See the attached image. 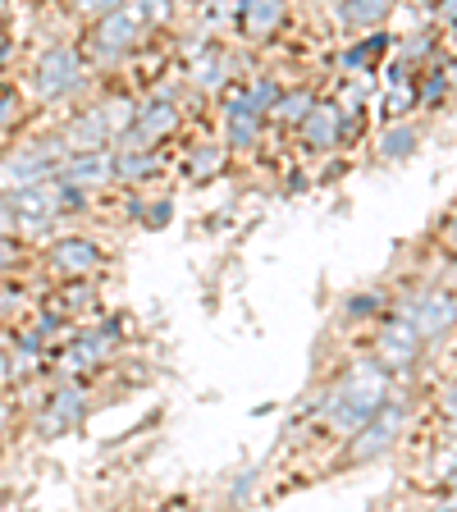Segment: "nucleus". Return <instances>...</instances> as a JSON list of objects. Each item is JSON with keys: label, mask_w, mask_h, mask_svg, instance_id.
<instances>
[{"label": "nucleus", "mask_w": 457, "mask_h": 512, "mask_svg": "<svg viewBox=\"0 0 457 512\" xmlns=\"http://www.w3.org/2000/svg\"><path fill=\"white\" fill-rule=\"evenodd\" d=\"M87 78H92V64L74 42H55L32 60V92L42 106H64V101L83 96Z\"/></svg>", "instance_id": "f257e3e1"}, {"label": "nucleus", "mask_w": 457, "mask_h": 512, "mask_svg": "<svg viewBox=\"0 0 457 512\" xmlns=\"http://www.w3.org/2000/svg\"><path fill=\"white\" fill-rule=\"evenodd\" d=\"M142 37H147V28L138 23V14L128 10V0L119 5V10L101 14V19L87 23V64L92 69H115V64H124L128 55L142 46Z\"/></svg>", "instance_id": "f03ea898"}, {"label": "nucleus", "mask_w": 457, "mask_h": 512, "mask_svg": "<svg viewBox=\"0 0 457 512\" xmlns=\"http://www.w3.org/2000/svg\"><path fill=\"white\" fill-rule=\"evenodd\" d=\"M403 421H407V403L398 394H389L384 407L362 430H352V435L343 439V462H348V467H366V462H380L384 453H394L398 435H403Z\"/></svg>", "instance_id": "7ed1b4c3"}, {"label": "nucleus", "mask_w": 457, "mask_h": 512, "mask_svg": "<svg viewBox=\"0 0 457 512\" xmlns=\"http://www.w3.org/2000/svg\"><path fill=\"white\" fill-rule=\"evenodd\" d=\"M394 311L412 320L421 343H439L457 330V293L453 288H439V284L412 288V293H403V298L394 302Z\"/></svg>", "instance_id": "20e7f679"}, {"label": "nucleus", "mask_w": 457, "mask_h": 512, "mask_svg": "<svg viewBox=\"0 0 457 512\" xmlns=\"http://www.w3.org/2000/svg\"><path fill=\"white\" fill-rule=\"evenodd\" d=\"M60 156H64L60 133L37 138V142H23V147H14L10 156H5V165H0V183H5V192L23 188V183H46L55 174V165H60Z\"/></svg>", "instance_id": "39448f33"}, {"label": "nucleus", "mask_w": 457, "mask_h": 512, "mask_svg": "<svg viewBox=\"0 0 457 512\" xmlns=\"http://www.w3.org/2000/svg\"><path fill=\"white\" fill-rule=\"evenodd\" d=\"M46 270L60 279H92L106 270V247L87 234H60L46 247Z\"/></svg>", "instance_id": "423d86ee"}, {"label": "nucleus", "mask_w": 457, "mask_h": 512, "mask_svg": "<svg viewBox=\"0 0 457 512\" xmlns=\"http://www.w3.org/2000/svg\"><path fill=\"white\" fill-rule=\"evenodd\" d=\"M87 394L78 384H55L51 394H46L42 412H37V435L42 439H55V435H69L87 421Z\"/></svg>", "instance_id": "0eeeda50"}, {"label": "nucleus", "mask_w": 457, "mask_h": 512, "mask_svg": "<svg viewBox=\"0 0 457 512\" xmlns=\"http://www.w3.org/2000/svg\"><path fill=\"white\" fill-rule=\"evenodd\" d=\"M10 206L19 215V234L23 238H46L55 229V192L51 179L46 183H23V188H10Z\"/></svg>", "instance_id": "6e6552de"}, {"label": "nucleus", "mask_w": 457, "mask_h": 512, "mask_svg": "<svg viewBox=\"0 0 457 512\" xmlns=\"http://www.w3.org/2000/svg\"><path fill=\"white\" fill-rule=\"evenodd\" d=\"M421 348H426V343H421L412 320L389 311V320H384L380 334H375V357H380L389 371H407V366L421 362Z\"/></svg>", "instance_id": "1a4fd4ad"}, {"label": "nucleus", "mask_w": 457, "mask_h": 512, "mask_svg": "<svg viewBox=\"0 0 457 512\" xmlns=\"http://www.w3.org/2000/svg\"><path fill=\"white\" fill-rule=\"evenodd\" d=\"M51 179L74 183V188H87V192L110 188V183H115V170H110V147H101V151H64Z\"/></svg>", "instance_id": "9d476101"}, {"label": "nucleus", "mask_w": 457, "mask_h": 512, "mask_svg": "<svg viewBox=\"0 0 457 512\" xmlns=\"http://www.w3.org/2000/svg\"><path fill=\"white\" fill-rule=\"evenodd\" d=\"M234 51H224V46H206V51H197L188 60V87H197V92H224V87L234 83Z\"/></svg>", "instance_id": "9b49d317"}, {"label": "nucleus", "mask_w": 457, "mask_h": 512, "mask_svg": "<svg viewBox=\"0 0 457 512\" xmlns=\"http://www.w3.org/2000/svg\"><path fill=\"white\" fill-rule=\"evenodd\" d=\"M298 133H302V147L307 151L343 147V110H339V101H316L311 115L298 124Z\"/></svg>", "instance_id": "f8f14e48"}, {"label": "nucleus", "mask_w": 457, "mask_h": 512, "mask_svg": "<svg viewBox=\"0 0 457 512\" xmlns=\"http://www.w3.org/2000/svg\"><path fill=\"white\" fill-rule=\"evenodd\" d=\"M394 51V32H384V28H366L362 37H352L348 46H343L339 55V74H371L375 64L384 60V55Z\"/></svg>", "instance_id": "ddd939ff"}, {"label": "nucleus", "mask_w": 457, "mask_h": 512, "mask_svg": "<svg viewBox=\"0 0 457 512\" xmlns=\"http://www.w3.org/2000/svg\"><path fill=\"white\" fill-rule=\"evenodd\" d=\"M288 19V0H247V10L238 14V37L243 42H270Z\"/></svg>", "instance_id": "4468645a"}, {"label": "nucleus", "mask_w": 457, "mask_h": 512, "mask_svg": "<svg viewBox=\"0 0 457 512\" xmlns=\"http://www.w3.org/2000/svg\"><path fill=\"white\" fill-rule=\"evenodd\" d=\"M110 170H115L119 188H142L147 179H156V174L165 170V156H160V147H147V151L110 147Z\"/></svg>", "instance_id": "2eb2a0df"}, {"label": "nucleus", "mask_w": 457, "mask_h": 512, "mask_svg": "<svg viewBox=\"0 0 457 512\" xmlns=\"http://www.w3.org/2000/svg\"><path fill=\"white\" fill-rule=\"evenodd\" d=\"M60 142H64V151H101V147H110V128H106V119H101V106L78 110V115L60 128Z\"/></svg>", "instance_id": "dca6fc26"}, {"label": "nucleus", "mask_w": 457, "mask_h": 512, "mask_svg": "<svg viewBox=\"0 0 457 512\" xmlns=\"http://www.w3.org/2000/svg\"><path fill=\"white\" fill-rule=\"evenodd\" d=\"M394 10L398 0H339L334 5V23L343 32H366V28H384Z\"/></svg>", "instance_id": "f3484780"}, {"label": "nucleus", "mask_w": 457, "mask_h": 512, "mask_svg": "<svg viewBox=\"0 0 457 512\" xmlns=\"http://www.w3.org/2000/svg\"><path fill=\"white\" fill-rule=\"evenodd\" d=\"M416 147H421V128L398 119V124H389L380 133V142H375V156H380L384 165H403V160L416 156Z\"/></svg>", "instance_id": "a211bd4d"}, {"label": "nucleus", "mask_w": 457, "mask_h": 512, "mask_svg": "<svg viewBox=\"0 0 457 512\" xmlns=\"http://www.w3.org/2000/svg\"><path fill=\"white\" fill-rule=\"evenodd\" d=\"M266 115H224V147L229 151H256L266 142Z\"/></svg>", "instance_id": "6ab92c4d"}, {"label": "nucleus", "mask_w": 457, "mask_h": 512, "mask_svg": "<svg viewBox=\"0 0 457 512\" xmlns=\"http://www.w3.org/2000/svg\"><path fill=\"white\" fill-rule=\"evenodd\" d=\"M224 160H229V147H220V142H192L183 174H188L192 183H206L224 170Z\"/></svg>", "instance_id": "aec40b11"}, {"label": "nucleus", "mask_w": 457, "mask_h": 512, "mask_svg": "<svg viewBox=\"0 0 457 512\" xmlns=\"http://www.w3.org/2000/svg\"><path fill=\"white\" fill-rule=\"evenodd\" d=\"M320 96L311 92V87H284L279 92V101H275V110H270V119L275 124H284V128H298L302 119L311 115V106H316Z\"/></svg>", "instance_id": "412c9836"}, {"label": "nucleus", "mask_w": 457, "mask_h": 512, "mask_svg": "<svg viewBox=\"0 0 457 512\" xmlns=\"http://www.w3.org/2000/svg\"><path fill=\"white\" fill-rule=\"evenodd\" d=\"M51 192H55V215H60V220H78V215L92 211V202H96V192L60 183V179H51Z\"/></svg>", "instance_id": "4be33fe9"}, {"label": "nucleus", "mask_w": 457, "mask_h": 512, "mask_svg": "<svg viewBox=\"0 0 457 512\" xmlns=\"http://www.w3.org/2000/svg\"><path fill=\"white\" fill-rule=\"evenodd\" d=\"M128 10L138 14V23L147 32H160L174 23V10H179V0H128Z\"/></svg>", "instance_id": "5701e85b"}, {"label": "nucleus", "mask_w": 457, "mask_h": 512, "mask_svg": "<svg viewBox=\"0 0 457 512\" xmlns=\"http://www.w3.org/2000/svg\"><path fill=\"white\" fill-rule=\"evenodd\" d=\"M133 115H138V101L124 92L101 101V119H106V128H110V142H115V133H124V128L133 124Z\"/></svg>", "instance_id": "b1692460"}, {"label": "nucleus", "mask_w": 457, "mask_h": 512, "mask_svg": "<svg viewBox=\"0 0 457 512\" xmlns=\"http://www.w3.org/2000/svg\"><path fill=\"white\" fill-rule=\"evenodd\" d=\"M384 311V288H371V293H357V298H348L343 302V316L357 325V320H371V316H380Z\"/></svg>", "instance_id": "393cba45"}, {"label": "nucleus", "mask_w": 457, "mask_h": 512, "mask_svg": "<svg viewBox=\"0 0 457 512\" xmlns=\"http://www.w3.org/2000/svg\"><path fill=\"white\" fill-rule=\"evenodd\" d=\"M398 46V60H407L416 69V60L426 64L430 55H435V32H412V37H403V42H394Z\"/></svg>", "instance_id": "a878e982"}, {"label": "nucleus", "mask_w": 457, "mask_h": 512, "mask_svg": "<svg viewBox=\"0 0 457 512\" xmlns=\"http://www.w3.org/2000/svg\"><path fill=\"white\" fill-rule=\"evenodd\" d=\"M448 87H453V83H448V74H444V69H435V64H430L426 83H416V106H430V110H435L439 101H444V96H448Z\"/></svg>", "instance_id": "bb28decb"}, {"label": "nucleus", "mask_w": 457, "mask_h": 512, "mask_svg": "<svg viewBox=\"0 0 457 512\" xmlns=\"http://www.w3.org/2000/svg\"><path fill=\"white\" fill-rule=\"evenodd\" d=\"M23 92L14 83H0V133L5 128H14V124H23Z\"/></svg>", "instance_id": "cd10ccee"}, {"label": "nucleus", "mask_w": 457, "mask_h": 512, "mask_svg": "<svg viewBox=\"0 0 457 512\" xmlns=\"http://www.w3.org/2000/svg\"><path fill=\"white\" fill-rule=\"evenodd\" d=\"M247 92H252L256 110H261V115H270V110H275V101H279V92H284V87H279V78H275V74H256L252 83H247Z\"/></svg>", "instance_id": "c85d7f7f"}, {"label": "nucleus", "mask_w": 457, "mask_h": 512, "mask_svg": "<svg viewBox=\"0 0 457 512\" xmlns=\"http://www.w3.org/2000/svg\"><path fill=\"white\" fill-rule=\"evenodd\" d=\"M23 266V238H0V279Z\"/></svg>", "instance_id": "c756f323"}, {"label": "nucleus", "mask_w": 457, "mask_h": 512, "mask_svg": "<svg viewBox=\"0 0 457 512\" xmlns=\"http://www.w3.org/2000/svg\"><path fill=\"white\" fill-rule=\"evenodd\" d=\"M69 5H74V14H78L83 23H92V19H101V14L119 10L124 0H69Z\"/></svg>", "instance_id": "7c9ffc66"}, {"label": "nucleus", "mask_w": 457, "mask_h": 512, "mask_svg": "<svg viewBox=\"0 0 457 512\" xmlns=\"http://www.w3.org/2000/svg\"><path fill=\"white\" fill-rule=\"evenodd\" d=\"M170 220H174V202H170V197L147 202V211H142V224H147V229H165Z\"/></svg>", "instance_id": "2f4dec72"}, {"label": "nucleus", "mask_w": 457, "mask_h": 512, "mask_svg": "<svg viewBox=\"0 0 457 512\" xmlns=\"http://www.w3.org/2000/svg\"><path fill=\"white\" fill-rule=\"evenodd\" d=\"M0 238H23L19 234V215H14L10 192H5V188H0Z\"/></svg>", "instance_id": "473e14b6"}, {"label": "nucleus", "mask_w": 457, "mask_h": 512, "mask_svg": "<svg viewBox=\"0 0 457 512\" xmlns=\"http://www.w3.org/2000/svg\"><path fill=\"white\" fill-rule=\"evenodd\" d=\"M430 10H435V23H444V28H457V0H435Z\"/></svg>", "instance_id": "72a5a7b5"}, {"label": "nucleus", "mask_w": 457, "mask_h": 512, "mask_svg": "<svg viewBox=\"0 0 457 512\" xmlns=\"http://www.w3.org/2000/svg\"><path fill=\"white\" fill-rule=\"evenodd\" d=\"M124 211H128V220H142V211H147V197H142V192H133V197L124 202Z\"/></svg>", "instance_id": "f704fd0d"}, {"label": "nucleus", "mask_w": 457, "mask_h": 512, "mask_svg": "<svg viewBox=\"0 0 457 512\" xmlns=\"http://www.w3.org/2000/svg\"><path fill=\"white\" fill-rule=\"evenodd\" d=\"M229 499H234V503H247V499H252V476H243V480H238L234 490H229Z\"/></svg>", "instance_id": "c9c22d12"}, {"label": "nucleus", "mask_w": 457, "mask_h": 512, "mask_svg": "<svg viewBox=\"0 0 457 512\" xmlns=\"http://www.w3.org/2000/svg\"><path fill=\"white\" fill-rule=\"evenodd\" d=\"M444 412L457 421V384H448V389H444Z\"/></svg>", "instance_id": "e433bc0d"}, {"label": "nucleus", "mask_w": 457, "mask_h": 512, "mask_svg": "<svg viewBox=\"0 0 457 512\" xmlns=\"http://www.w3.org/2000/svg\"><path fill=\"white\" fill-rule=\"evenodd\" d=\"M444 238H448V247H453V252H457V211L444 220Z\"/></svg>", "instance_id": "4c0bfd02"}, {"label": "nucleus", "mask_w": 457, "mask_h": 512, "mask_svg": "<svg viewBox=\"0 0 457 512\" xmlns=\"http://www.w3.org/2000/svg\"><path fill=\"white\" fill-rule=\"evenodd\" d=\"M5 60H10V42H5V32H0V69H5Z\"/></svg>", "instance_id": "58836bf2"}, {"label": "nucleus", "mask_w": 457, "mask_h": 512, "mask_svg": "<svg viewBox=\"0 0 457 512\" xmlns=\"http://www.w3.org/2000/svg\"><path fill=\"white\" fill-rule=\"evenodd\" d=\"M444 508H457V485H453V494L444 499Z\"/></svg>", "instance_id": "ea45409f"}, {"label": "nucleus", "mask_w": 457, "mask_h": 512, "mask_svg": "<svg viewBox=\"0 0 457 512\" xmlns=\"http://www.w3.org/2000/svg\"><path fill=\"white\" fill-rule=\"evenodd\" d=\"M183 5H197V10H202V5H206V0H183Z\"/></svg>", "instance_id": "a19ab883"}, {"label": "nucleus", "mask_w": 457, "mask_h": 512, "mask_svg": "<svg viewBox=\"0 0 457 512\" xmlns=\"http://www.w3.org/2000/svg\"><path fill=\"white\" fill-rule=\"evenodd\" d=\"M416 5H435V0H416Z\"/></svg>", "instance_id": "79ce46f5"}, {"label": "nucleus", "mask_w": 457, "mask_h": 512, "mask_svg": "<svg viewBox=\"0 0 457 512\" xmlns=\"http://www.w3.org/2000/svg\"><path fill=\"white\" fill-rule=\"evenodd\" d=\"M0 453H5V444H0Z\"/></svg>", "instance_id": "37998d69"}]
</instances>
